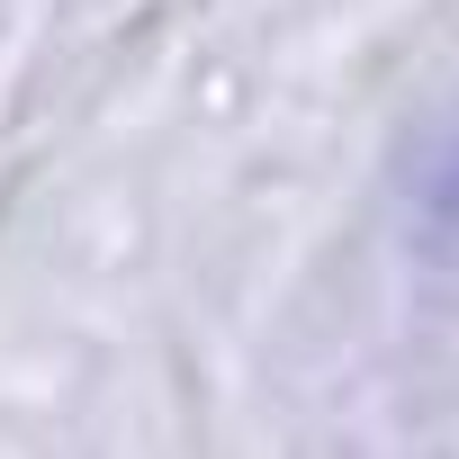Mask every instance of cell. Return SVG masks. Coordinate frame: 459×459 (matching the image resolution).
I'll use <instances>...</instances> for the list:
<instances>
[{
	"label": "cell",
	"instance_id": "1",
	"mask_svg": "<svg viewBox=\"0 0 459 459\" xmlns=\"http://www.w3.org/2000/svg\"><path fill=\"white\" fill-rule=\"evenodd\" d=\"M441 207L459 216V153H450V171H441Z\"/></svg>",
	"mask_w": 459,
	"mask_h": 459
}]
</instances>
